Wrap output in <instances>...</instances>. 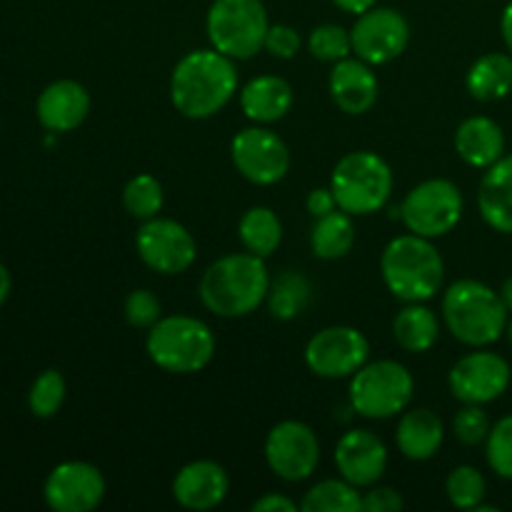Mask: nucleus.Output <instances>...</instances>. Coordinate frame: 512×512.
Here are the masks:
<instances>
[{"mask_svg": "<svg viewBox=\"0 0 512 512\" xmlns=\"http://www.w3.org/2000/svg\"><path fill=\"white\" fill-rule=\"evenodd\" d=\"M238 93L235 60L220 50L198 48L185 53L170 75V103L190 120L218 115Z\"/></svg>", "mask_w": 512, "mask_h": 512, "instance_id": "nucleus-1", "label": "nucleus"}, {"mask_svg": "<svg viewBox=\"0 0 512 512\" xmlns=\"http://www.w3.org/2000/svg\"><path fill=\"white\" fill-rule=\"evenodd\" d=\"M200 300L218 318H248L268 300L270 275L265 258L230 253L205 268L198 285Z\"/></svg>", "mask_w": 512, "mask_h": 512, "instance_id": "nucleus-2", "label": "nucleus"}, {"mask_svg": "<svg viewBox=\"0 0 512 512\" xmlns=\"http://www.w3.org/2000/svg\"><path fill=\"white\" fill-rule=\"evenodd\" d=\"M380 273L390 293L403 303H425L443 288V255L430 238L408 233L385 245L380 255Z\"/></svg>", "mask_w": 512, "mask_h": 512, "instance_id": "nucleus-3", "label": "nucleus"}, {"mask_svg": "<svg viewBox=\"0 0 512 512\" xmlns=\"http://www.w3.org/2000/svg\"><path fill=\"white\" fill-rule=\"evenodd\" d=\"M508 313L500 293L480 280H458L443 295L445 328L470 348L498 343L508 328Z\"/></svg>", "mask_w": 512, "mask_h": 512, "instance_id": "nucleus-4", "label": "nucleus"}, {"mask_svg": "<svg viewBox=\"0 0 512 512\" xmlns=\"http://www.w3.org/2000/svg\"><path fill=\"white\" fill-rule=\"evenodd\" d=\"M145 350L165 373H200L215 355V335L193 315H168L148 330Z\"/></svg>", "mask_w": 512, "mask_h": 512, "instance_id": "nucleus-5", "label": "nucleus"}, {"mask_svg": "<svg viewBox=\"0 0 512 512\" xmlns=\"http://www.w3.org/2000/svg\"><path fill=\"white\" fill-rule=\"evenodd\" d=\"M393 170L373 150H355L343 155L330 175L338 208L355 215H373L385 208L393 193Z\"/></svg>", "mask_w": 512, "mask_h": 512, "instance_id": "nucleus-6", "label": "nucleus"}, {"mask_svg": "<svg viewBox=\"0 0 512 512\" xmlns=\"http://www.w3.org/2000/svg\"><path fill=\"white\" fill-rule=\"evenodd\" d=\"M270 20L263 0H213L205 18L208 40L233 60H250L265 48Z\"/></svg>", "mask_w": 512, "mask_h": 512, "instance_id": "nucleus-7", "label": "nucleus"}, {"mask_svg": "<svg viewBox=\"0 0 512 512\" xmlns=\"http://www.w3.org/2000/svg\"><path fill=\"white\" fill-rule=\"evenodd\" d=\"M413 393V375L398 360L365 363L350 378V405L360 418L368 420H390L405 413Z\"/></svg>", "mask_w": 512, "mask_h": 512, "instance_id": "nucleus-8", "label": "nucleus"}, {"mask_svg": "<svg viewBox=\"0 0 512 512\" xmlns=\"http://www.w3.org/2000/svg\"><path fill=\"white\" fill-rule=\"evenodd\" d=\"M463 193L453 180L430 178L415 185L400 203V220L408 233L420 238H443L463 218Z\"/></svg>", "mask_w": 512, "mask_h": 512, "instance_id": "nucleus-9", "label": "nucleus"}, {"mask_svg": "<svg viewBox=\"0 0 512 512\" xmlns=\"http://www.w3.org/2000/svg\"><path fill=\"white\" fill-rule=\"evenodd\" d=\"M370 358V343L358 328L330 325L315 333L305 345V365L325 380L353 378Z\"/></svg>", "mask_w": 512, "mask_h": 512, "instance_id": "nucleus-10", "label": "nucleus"}, {"mask_svg": "<svg viewBox=\"0 0 512 512\" xmlns=\"http://www.w3.org/2000/svg\"><path fill=\"white\" fill-rule=\"evenodd\" d=\"M135 250L143 265L160 275H180L198 258L193 233L178 220L150 218L143 220L135 235Z\"/></svg>", "mask_w": 512, "mask_h": 512, "instance_id": "nucleus-11", "label": "nucleus"}, {"mask_svg": "<svg viewBox=\"0 0 512 512\" xmlns=\"http://www.w3.org/2000/svg\"><path fill=\"white\" fill-rule=\"evenodd\" d=\"M265 463L285 483H303L320 463L318 435L300 420H283L265 438Z\"/></svg>", "mask_w": 512, "mask_h": 512, "instance_id": "nucleus-12", "label": "nucleus"}, {"mask_svg": "<svg viewBox=\"0 0 512 512\" xmlns=\"http://www.w3.org/2000/svg\"><path fill=\"white\" fill-rule=\"evenodd\" d=\"M235 170L253 185H275L288 175L290 150L285 140L263 125L240 130L230 143Z\"/></svg>", "mask_w": 512, "mask_h": 512, "instance_id": "nucleus-13", "label": "nucleus"}, {"mask_svg": "<svg viewBox=\"0 0 512 512\" xmlns=\"http://www.w3.org/2000/svg\"><path fill=\"white\" fill-rule=\"evenodd\" d=\"M353 53L368 65H388L405 53L410 43V25L395 8H370L355 18L350 28Z\"/></svg>", "mask_w": 512, "mask_h": 512, "instance_id": "nucleus-14", "label": "nucleus"}, {"mask_svg": "<svg viewBox=\"0 0 512 512\" xmlns=\"http://www.w3.org/2000/svg\"><path fill=\"white\" fill-rule=\"evenodd\" d=\"M510 378V363L503 355L478 348L450 368L448 388L463 405H488L508 390Z\"/></svg>", "mask_w": 512, "mask_h": 512, "instance_id": "nucleus-15", "label": "nucleus"}, {"mask_svg": "<svg viewBox=\"0 0 512 512\" xmlns=\"http://www.w3.org/2000/svg\"><path fill=\"white\" fill-rule=\"evenodd\" d=\"M103 473L83 460H68L53 468L43 488V498L55 512H90L105 498Z\"/></svg>", "mask_w": 512, "mask_h": 512, "instance_id": "nucleus-16", "label": "nucleus"}, {"mask_svg": "<svg viewBox=\"0 0 512 512\" xmlns=\"http://www.w3.org/2000/svg\"><path fill=\"white\" fill-rule=\"evenodd\" d=\"M338 473L355 488H370L380 483L388 468V448L373 430H348L335 445Z\"/></svg>", "mask_w": 512, "mask_h": 512, "instance_id": "nucleus-17", "label": "nucleus"}, {"mask_svg": "<svg viewBox=\"0 0 512 512\" xmlns=\"http://www.w3.org/2000/svg\"><path fill=\"white\" fill-rule=\"evenodd\" d=\"M230 478L213 460H193L183 465L173 480V498L185 510H213L228 498Z\"/></svg>", "mask_w": 512, "mask_h": 512, "instance_id": "nucleus-18", "label": "nucleus"}, {"mask_svg": "<svg viewBox=\"0 0 512 512\" xmlns=\"http://www.w3.org/2000/svg\"><path fill=\"white\" fill-rule=\"evenodd\" d=\"M328 90L333 103L345 115H365L378 103L380 83L365 60L345 58L338 60L330 70Z\"/></svg>", "mask_w": 512, "mask_h": 512, "instance_id": "nucleus-19", "label": "nucleus"}, {"mask_svg": "<svg viewBox=\"0 0 512 512\" xmlns=\"http://www.w3.org/2000/svg\"><path fill=\"white\" fill-rule=\"evenodd\" d=\"M35 113L50 133H70L88 118L90 95L78 80H55L38 95Z\"/></svg>", "mask_w": 512, "mask_h": 512, "instance_id": "nucleus-20", "label": "nucleus"}, {"mask_svg": "<svg viewBox=\"0 0 512 512\" xmlns=\"http://www.w3.org/2000/svg\"><path fill=\"white\" fill-rule=\"evenodd\" d=\"M295 103L293 88L278 75H258L240 90V108L255 125H270L283 120Z\"/></svg>", "mask_w": 512, "mask_h": 512, "instance_id": "nucleus-21", "label": "nucleus"}, {"mask_svg": "<svg viewBox=\"0 0 512 512\" xmlns=\"http://www.w3.org/2000/svg\"><path fill=\"white\" fill-rule=\"evenodd\" d=\"M455 153L470 168H485L498 163L505 155V133L493 118L473 115L455 130Z\"/></svg>", "mask_w": 512, "mask_h": 512, "instance_id": "nucleus-22", "label": "nucleus"}, {"mask_svg": "<svg viewBox=\"0 0 512 512\" xmlns=\"http://www.w3.org/2000/svg\"><path fill=\"white\" fill-rule=\"evenodd\" d=\"M445 440V425L433 410L428 408H413L403 413L398 430H395V443L403 458L415 460V463H425V460L435 458L438 450L443 448Z\"/></svg>", "mask_w": 512, "mask_h": 512, "instance_id": "nucleus-23", "label": "nucleus"}, {"mask_svg": "<svg viewBox=\"0 0 512 512\" xmlns=\"http://www.w3.org/2000/svg\"><path fill=\"white\" fill-rule=\"evenodd\" d=\"M478 210L490 228L512 235V155H503L483 175L478 188Z\"/></svg>", "mask_w": 512, "mask_h": 512, "instance_id": "nucleus-24", "label": "nucleus"}, {"mask_svg": "<svg viewBox=\"0 0 512 512\" xmlns=\"http://www.w3.org/2000/svg\"><path fill=\"white\" fill-rule=\"evenodd\" d=\"M465 88L480 103H495L512 93V53H488L470 65Z\"/></svg>", "mask_w": 512, "mask_h": 512, "instance_id": "nucleus-25", "label": "nucleus"}, {"mask_svg": "<svg viewBox=\"0 0 512 512\" xmlns=\"http://www.w3.org/2000/svg\"><path fill=\"white\" fill-rule=\"evenodd\" d=\"M393 338L408 353H428L440 338L438 315L423 303H408L393 320Z\"/></svg>", "mask_w": 512, "mask_h": 512, "instance_id": "nucleus-26", "label": "nucleus"}, {"mask_svg": "<svg viewBox=\"0 0 512 512\" xmlns=\"http://www.w3.org/2000/svg\"><path fill=\"white\" fill-rule=\"evenodd\" d=\"M355 245V225L353 215L335 208L333 213L315 218L310 230V248L320 260H340L353 250Z\"/></svg>", "mask_w": 512, "mask_h": 512, "instance_id": "nucleus-27", "label": "nucleus"}, {"mask_svg": "<svg viewBox=\"0 0 512 512\" xmlns=\"http://www.w3.org/2000/svg\"><path fill=\"white\" fill-rule=\"evenodd\" d=\"M238 238L248 253L258 255V258H270L283 240V223L275 210L255 205L240 218Z\"/></svg>", "mask_w": 512, "mask_h": 512, "instance_id": "nucleus-28", "label": "nucleus"}, {"mask_svg": "<svg viewBox=\"0 0 512 512\" xmlns=\"http://www.w3.org/2000/svg\"><path fill=\"white\" fill-rule=\"evenodd\" d=\"M303 512H360L363 510V495L358 493L348 480H323L305 493Z\"/></svg>", "mask_w": 512, "mask_h": 512, "instance_id": "nucleus-29", "label": "nucleus"}, {"mask_svg": "<svg viewBox=\"0 0 512 512\" xmlns=\"http://www.w3.org/2000/svg\"><path fill=\"white\" fill-rule=\"evenodd\" d=\"M310 298V285L303 275L285 273L270 283L268 305L275 320H293L305 310Z\"/></svg>", "mask_w": 512, "mask_h": 512, "instance_id": "nucleus-30", "label": "nucleus"}, {"mask_svg": "<svg viewBox=\"0 0 512 512\" xmlns=\"http://www.w3.org/2000/svg\"><path fill=\"white\" fill-rule=\"evenodd\" d=\"M163 203H165L163 185H160V180L153 178V175L140 173L125 183L123 208L128 210L130 218L135 220L158 218V213L163 210Z\"/></svg>", "mask_w": 512, "mask_h": 512, "instance_id": "nucleus-31", "label": "nucleus"}, {"mask_svg": "<svg viewBox=\"0 0 512 512\" xmlns=\"http://www.w3.org/2000/svg\"><path fill=\"white\" fill-rule=\"evenodd\" d=\"M445 493L458 510H475L485 500L488 483L478 468L458 465L455 470H450L448 480H445Z\"/></svg>", "mask_w": 512, "mask_h": 512, "instance_id": "nucleus-32", "label": "nucleus"}, {"mask_svg": "<svg viewBox=\"0 0 512 512\" xmlns=\"http://www.w3.org/2000/svg\"><path fill=\"white\" fill-rule=\"evenodd\" d=\"M308 50L313 58L323 60V63H338V60L350 58V53H353L350 30H345L343 25L335 23L318 25V28L310 30Z\"/></svg>", "mask_w": 512, "mask_h": 512, "instance_id": "nucleus-33", "label": "nucleus"}, {"mask_svg": "<svg viewBox=\"0 0 512 512\" xmlns=\"http://www.w3.org/2000/svg\"><path fill=\"white\" fill-rule=\"evenodd\" d=\"M65 403V378L58 370H43V373L35 378L33 388L28 393V405L30 413L35 418H53Z\"/></svg>", "mask_w": 512, "mask_h": 512, "instance_id": "nucleus-34", "label": "nucleus"}, {"mask_svg": "<svg viewBox=\"0 0 512 512\" xmlns=\"http://www.w3.org/2000/svg\"><path fill=\"white\" fill-rule=\"evenodd\" d=\"M485 458L498 478L512 480V415H505L490 428L485 440Z\"/></svg>", "mask_w": 512, "mask_h": 512, "instance_id": "nucleus-35", "label": "nucleus"}, {"mask_svg": "<svg viewBox=\"0 0 512 512\" xmlns=\"http://www.w3.org/2000/svg\"><path fill=\"white\" fill-rule=\"evenodd\" d=\"M123 313L128 325H133L135 330H150L160 318H163V310H160V300L153 290L138 288L125 298Z\"/></svg>", "mask_w": 512, "mask_h": 512, "instance_id": "nucleus-36", "label": "nucleus"}, {"mask_svg": "<svg viewBox=\"0 0 512 512\" xmlns=\"http://www.w3.org/2000/svg\"><path fill=\"white\" fill-rule=\"evenodd\" d=\"M490 418L483 410V405H465L453 420V433L455 438L460 440L468 448H475V445L485 443L490 435Z\"/></svg>", "mask_w": 512, "mask_h": 512, "instance_id": "nucleus-37", "label": "nucleus"}, {"mask_svg": "<svg viewBox=\"0 0 512 512\" xmlns=\"http://www.w3.org/2000/svg\"><path fill=\"white\" fill-rule=\"evenodd\" d=\"M300 33L293 28V25H285V23H278V25H270L268 28V35H265V50H268L273 58H280V60H290L298 55L300 50Z\"/></svg>", "mask_w": 512, "mask_h": 512, "instance_id": "nucleus-38", "label": "nucleus"}, {"mask_svg": "<svg viewBox=\"0 0 512 512\" xmlns=\"http://www.w3.org/2000/svg\"><path fill=\"white\" fill-rule=\"evenodd\" d=\"M405 508V500L400 498L398 490L383 488V485H370L368 493L363 495V512H398Z\"/></svg>", "mask_w": 512, "mask_h": 512, "instance_id": "nucleus-39", "label": "nucleus"}, {"mask_svg": "<svg viewBox=\"0 0 512 512\" xmlns=\"http://www.w3.org/2000/svg\"><path fill=\"white\" fill-rule=\"evenodd\" d=\"M305 205H308V213L313 215V218H323V215L333 213V210L338 208V200H335L333 190L330 188H315L308 193Z\"/></svg>", "mask_w": 512, "mask_h": 512, "instance_id": "nucleus-40", "label": "nucleus"}, {"mask_svg": "<svg viewBox=\"0 0 512 512\" xmlns=\"http://www.w3.org/2000/svg\"><path fill=\"white\" fill-rule=\"evenodd\" d=\"M253 510L255 512H295V510H298V503H293L288 495L265 493L263 498L255 500Z\"/></svg>", "mask_w": 512, "mask_h": 512, "instance_id": "nucleus-41", "label": "nucleus"}, {"mask_svg": "<svg viewBox=\"0 0 512 512\" xmlns=\"http://www.w3.org/2000/svg\"><path fill=\"white\" fill-rule=\"evenodd\" d=\"M333 3L338 5L343 13L360 15V13H365V10L375 8V5H378V0H333Z\"/></svg>", "mask_w": 512, "mask_h": 512, "instance_id": "nucleus-42", "label": "nucleus"}, {"mask_svg": "<svg viewBox=\"0 0 512 512\" xmlns=\"http://www.w3.org/2000/svg\"><path fill=\"white\" fill-rule=\"evenodd\" d=\"M500 33H503L505 45H508V50L512 53V0L505 5L503 18H500Z\"/></svg>", "mask_w": 512, "mask_h": 512, "instance_id": "nucleus-43", "label": "nucleus"}, {"mask_svg": "<svg viewBox=\"0 0 512 512\" xmlns=\"http://www.w3.org/2000/svg\"><path fill=\"white\" fill-rule=\"evenodd\" d=\"M10 288H13V280H10L8 268H5V265L0 263V305H3L5 300H8Z\"/></svg>", "mask_w": 512, "mask_h": 512, "instance_id": "nucleus-44", "label": "nucleus"}, {"mask_svg": "<svg viewBox=\"0 0 512 512\" xmlns=\"http://www.w3.org/2000/svg\"><path fill=\"white\" fill-rule=\"evenodd\" d=\"M500 298H503L505 308H508L510 313H512V275H510L508 280H505L503 288H500Z\"/></svg>", "mask_w": 512, "mask_h": 512, "instance_id": "nucleus-45", "label": "nucleus"}, {"mask_svg": "<svg viewBox=\"0 0 512 512\" xmlns=\"http://www.w3.org/2000/svg\"><path fill=\"white\" fill-rule=\"evenodd\" d=\"M505 333H508V340H510V345H512V318L508 320V328H505Z\"/></svg>", "mask_w": 512, "mask_h": 512, "instance_id": "nucleus-46", "label": "nucleus"}]
</instances>
